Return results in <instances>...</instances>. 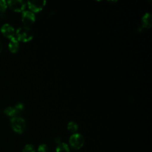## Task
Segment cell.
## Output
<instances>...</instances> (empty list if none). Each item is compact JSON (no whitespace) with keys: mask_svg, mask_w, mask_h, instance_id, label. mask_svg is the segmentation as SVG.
Segmentation results:
<instances>
[{"mask_svg":"<svg viewBox=\"0 0 152 152\" xmlns=\"http://www.w3.org/2000/svg\"><path fill=\"white\" fill-rule=\"evenodd\" d=\"M2 48H3V46H2V44L1 42L0 41V53L2 52Z\"/></svg>","mask_w":152,"mask_h":152,"instance_id":"cell-18","label":"cell"},{"mask_svg":"<svg viewBox=\"0 0 152 152\" xmlns=\"http://www.w3.org/2000/svg\"><path fill=\"white\" fill-rule=\"evenodd\" d=\"M7 2L5 0H0V12H5L7 8Z\"/></svg>","mask_w":152,"mask_h":152,"instance_id":"cell-14","label":"cell"},{"mask_svg":"<svg viewBox=\"0 0 152 152\" xmlns=\"http://www.w3.org/2000/svg\"><path fill=\"white\" fill-rule=\"evenodd\" d=\"M7 5L11 10L16 12L24 11L26 8V3L22 0H9Z\"/></svg>","mask_w":152,"mask_h":152,"instance_id":"cell-4","label":"cell"},{"mask_svg":"<svg viewBox=\"0 0 152 152\" xmlns=\"http://www.w3.org/2000/svg\"><path fill=\"white\" fill-rule=\"evenodd\" d=\"M21 19L26 26H30L35 21L36 17L34 14L30 11H24L22 13Z\"/></svg>","mask_w":152,"mask_h":152,"instance_id":"cell-7","label":"cell"},{"mask_svg":"<svg viewBox=\"0 0 152 152\" xmlns=\"http://www.w3.org/2000/svg\"><path fill=\"white\" fill-rule=\"evenodd\" d=\"M15 37L18 41L27 42L31 40L34 36L33 30L28 26H21L15 32Z\"/></svg>","mask_w":152,"mask_h":152,"instance_id":"cell-1","label":"cell"},{"mask_svg":"<svg viewBox=\"0 0 152 152\" xmlns=\"http://www.w3.org/2000/svg\"><path fill=\"white\" fill-rule=\"evenodd\" d=\"M18 110H17L15 107H12V106H8L6 107L4 110V113L9 116H16V115L18 113Z\"/></svg>","mask_w":152,"mask_h":152,"instance_id":"cell-10","label":"cell"},{"mask_svg":"<svg viewBox=\"0 0 152 152\" xmlns=\"http://www.w3.org/2000/svg\"><path fill=\"white\" fill-rule=\"evenodd\" d=\"M37 150L38 152H49V148L46 144H43L39 146Z\"/></svg>","mask_w":152,"mask_h":152,"instance_id":"cell-15","label":"cell"},{"mask_svg":"<svg viewBox=\"0 0 152 152\" xmlns=\"http://www.w3.org/2000/svg\"><path fill=\"white\" fill-rule=\"evenodd\" d=\"M15 108L17 110H18V111H19V110H23V108H24V105H23L22 103H17V104L15 105Z\"/></svg>","mask_w":152,"mask_h":152,"instance_id":"cell-16","label":"cell"},{"mask_svg":"<svg viewBox=\"0 0 152 152\" xmlns=\"http://www.w3.org/2000/svg\"><path fill=\"white\" fill-rule=\"evenodd\" d=\"M55 141H56V142H57L58 144H59L60 142H61V139H60L59 137L56 138V139H55Z\"/></svg>","mask_w":152,"mask_h":152,"instance_id":"cell-17","label":"cell"},{"mask_svg":"<svg viewBox=\"0 0 152 152\" xmlns=\"http://www.w3.org/2000/svg\"><path fill=\"white\" fill-rule=\"evenodd\" d=\"M151 15L150 13H145L142 18V25L144 27L149 28L151 27Z\"/></svg>","mask_w":152,"mask_h":152,"instance_id":"cell-9","label":"cell"},{"mask_svg":"<svg viewBox=\"0 0 152 152\" xmlns=\"http://www.w3.org/2000/svg\"><path fill=\"white\" fill-rule=\"evenodd\" d=\"M1 33L7 38L11 39L15 37V29L12 26L8 23L4 24L1 28Z\"/></svg>","mask_w":152,"mask_h":152,"instance_id":"cell-6","label":"cell"},{"mask_svg":"<svg viewBox=\"0 0 152 152\" xmlns=\"http://www.w3.org/2000/svg\"><path fill=\"white\" fill-rule=\"evenodd\" d=\"M8 49L12 53H16L20 49V43L19 41L15 37L10 39V42L8 43Z\"/></svg>","mask_w":152,"mask_h":152,"instance_id":"cell-8","label":"cell"},{"mask_svg":"<svg viewBox=\"0 0 152 152\" xmlns=\"http://www.w3.org/2000/svg\"><path fill=\"white\" fill-rule=\"evenodd\" d=\"M56 152H69V148L68 145L65 142H60L58 144L56 148Z\"/></svg>","mask_w":152,"mask_h":152,"instance_id":"cell-11","label":"cell"},{"mask_svg":"<svg viewBox=\"0 0 152 152\" xmlns=\"http://www.w3.org/2000/svg\"><path fill=\"white\" fill-rule=\"evenodd\" d=\"M46 1H28L27 2L28 8L30 10V11L37 12L41 11L44 6L46 4Z\"/></svg>","mask_w":152,"mask_h":152,"instance_id":"cell-5","label":"cell"},{"mask_svg":"<svg viewBox=\"0 0 152 152\" xmlns=\"http://www.w3.org/2000/svg\"><path fill=\"white\" fill-rule=\"evenodd\" d=\"M22 152H36V150H35V147L33 145L28 144H26Z\"/></svg>","mask_w":152,"mask_h":152,"instance_id":"cell-13","label":"cell"},{"mask_svg":"<svg viewBox=\"0 0 152 152\" xmlns=\"http://www.w3.org/2000/svg\"><path fill=\"white\" fill-rule=\"evenodd\" d=\"M11 126L12 129L18 134H22L26 128L25 120L21 117L15 116L10 120Z\"/></svg>","mask_w":152,"mask_h":152,"instance_id":"cell-2","label":"cell"},{"mask_svg":"<svg viewBox=\"0 0 152 152\" xmlns=\"http://www.w3.org/2000/svg\"><path fill=\"white\" fill-rule=\"evenodd\" d=\"M67 129L71 132L75 134V132H76L78 129V126L77 124L75 123V122L71 121L68 124Z\"/></svg>","mask_w":152,"mask_h":152,"instance_id":"cell-12","label":"cell"},{"mask_svg":"<svg viewBox=\"0 0 152 152\" xmlns=\"http://www.w3.org/2000/svg\"><path fill=\"white\" fill-rule=\"evenodd\" d=\"M69 143L72 148L78 150L83 146L84 144V138L81 134L75 133L70 137Z\"/></svg>","mask_w":152,"mask_h":152,"instance_id":"cell-3","label":"cell"}]
</instances>
